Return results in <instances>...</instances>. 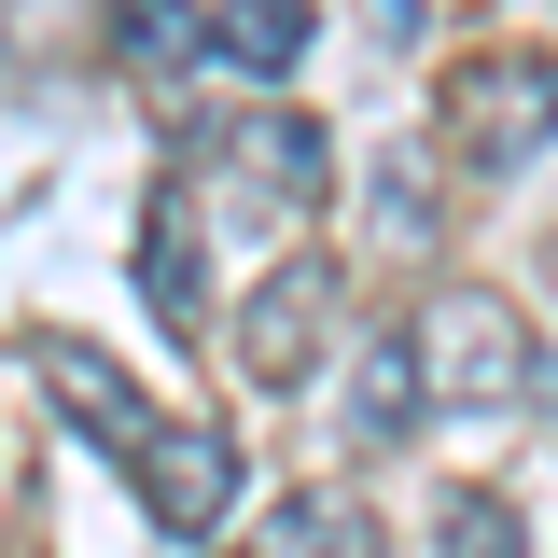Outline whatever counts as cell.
<instances>
[{
  "mask_svg": "<svg viewBox=\"0 0 558 558\" xmlns=\"http://www.w3.org/2000/svg\"><path fill=\"white\" fill-rule=\"evenodd\" d=\"M447 126L475 168H517V154H545L558 140V57H475L447 84Z\"/></svg>",
  "mask_w": 558,
  "mask_h": 558,
  "instance_id": "obj_1",
  "label": "cell"
},
{
  "mask_svg": "<svg viewBox=\"0 0 558 558\" xmlns=\"http://www.w3.org/2000/svg\"><path fill=\"white\" fill-rule=\"evenodd\" d=\"M140 502H154V531H182V545L223 531V517H238V447H223L209 418H168V433L140 447Z\"/></svg>",
  "mask_w": 558,
  "mask_h": 558,
  "instance_id": "obj_2",
  "label": "cell"
},
{
  "mask_svg": "<svg viewBox=\"0 0 558 558\" xmlns=\"http://www.w3.org/2000/svg\"><path fill=\"white\" fill-rule=\"evenodd\" d=\"M418 363H433V405H502V377H517L531 349H517V322H502L488 293H433Z\"/></svg>",
  "mask_w": 558,
  "mask_h": 558,
  "instance_id": "obj_3",
  "label": "cell"
},
{
  "mask_svg": "<svg viewBox=\"0 0 558 558\" xmlns=\"http://www.w3.org/2000/svg\"><path fill=\"white\" fill-rule=\"evenodd\" d=\"M209 154L238 168V209H266V223H279V209H307L322 182H336V168H322V126H307V112H252V126H223Z\"/></svg>",
  "mask_w": 558,
  "mask_h": 558,
  "instance_id": "obj_4",
  "label": "cell"
},
{
  "mask_svg": "<svg viewBox=\"0 0 558 558\" xmlns=\"http://www.w3.org/2000/svg\"><path fill=\"white\" fill-rule=\"evenodd\" d=\"M322 307H336V266H279L266 293H252V322H238V349H252V377H307V349H322Z\"/></svg>",
  "mask_w": 558,
  "mask_h": 558,
  "instance_id": "obj_5",
  "label": "cell"
},
{
  "mask_svg": "<svg viewBox=\"0 0 558 558\" xmlns=\"http://www.w3.org/2000/svg\"><path fill=\"white\" fill-rule=\"evenodd\" d=\"M43 391H57V405H70V433H98L112 461H140V447H154L140 391H126V377H112V363H98L84 336H57V349H43Z\"/></svg>",
  "mask_w": 558,
  "mask_h": 558,
  "instance_id": "obj_6",
  "label": "cell"
},
{
  "mask_svg": "<svg viewBox=\"0 0 558 558\" xmlns=\"http://www.w3.org/2000/svg\"><path fill=\"white\" fill-rule=\"evenodd\" d=\"M252 558H377V502H336V488H293L266 531H252Z\"/></svg>",
  "mask_w": 558,
  "mask_h": 558,
  "instance_id": "obj_7",
  "label": "cell"
},
{
  "mask_svg": "<svg viewBox=\"0 0 558 558\" xmlns=\"http://www.w3.org/2000/svg\"><path fill=\"white\" fill-rule=\"evenodd\" d=\"M140 307H154L168 336H196V322H209V279H196V209H154V223H140Z\"/></svg>",
  "mask_w": 558,
  "mask_h": 558,
  "instance_id": "obj_8",
  "label": "cell"
},
{
  "mask_svg": "<svg viewBox=\"0 0 558 558\" xmlns=\"http://www.w3.org/2000/svg\"><path fill=\"white\" fill-rule=\"evenodd\" d=\"M307 43H322V0H223V70L279 84V70H307Z\"/></svg>",
  "mask_w": 558,
  "mask_h": 558,
  "instance_id": "obj_9",
  "label": "cell"
},
{
  "mask_svg": "<svg viewBox=\"0 0 558 558\" xmlns=\"http://www.w3.org/2000/svg\"><path fill=\"white\" fill-rule=\"evenodd\" d=\"M112 43H126V70H196L209 43H223V14H196V0H112Z\"/></svg>",
  "mask_w": 558,
  "mask_h": 558,
  "instance_id": "obj_10",
  "label": "cell"
},
{
  "mask_svg": "<svg viewBox=\"0 0 558 558\" xmlns=\"http://www.w3.org/2000/svg\"><path fill=\"white\" fill-rule=\"evenodd\" d=\"M418 405H433L418 336H377V349H363V391H349V433H418Z\"/></svg>",
  "mask_w": 558,
  "mask_h": 558,
  "instance_id": "obj_11",
  "label": "cell"
},
{
  "mask_svg": "<svg viewBox=\"0 0 558 558\" xmlns=\"http://www.w3.org/2000/svg\"><path fill=\"white\" fill-rule=\"evenodd\" d=\"M433 545H447V558H531V531H517V502H502V488H447Z\"/></svg>",
  "mask_w": 558,
  "mask_h": 558,
  "instance_id": "obj_12",
  "label": "cell"
}]
</instances>
